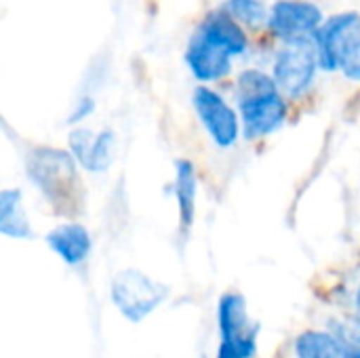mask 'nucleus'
<instances>
[{"instance_id": "dca6fc26", "label": "nucleus", "mask_w": 360, "mask_h": 358, "mask_svg": "<svg viewBox=\"0 0 360 358\" xmlns=\"http://www.w3.org/2000/svg\"><path fill=\"white\" fill-rule=\"evenodd\" d=\"M255 354H257V340H247V342L219 340L215 358H255Z\"/></svg>"}, {"instance_id": "f257e3e1", "label": "nucleus", "mask_w": 360, "mask_h": 358, "mask_svg": "<svg viewBox=\"0 0 360 358\" xmlns=\"http://www.w3.org/2000/svg\"><path fill=\"white\" fill-rule=\"evenodd\" d=\"M249 46L245 27L224 8H215L192 32L184 51V63L200 84L217 82L230 76L234 59L243 57Z\"/></svg>"}, {"instance_id": "f3484780", "label": "nucleus", "mask_w": 360, "mask_h": 358, "mask_svg": "<svg viewBox=\"0 0 360 358\" xmlns=\"http://www.w3.org/2000/svg\"><path fill=\"white\" fill-rule=\"evenodd\" d=\"M95 108H97V101H95V97L93 95H89V93H84V95H80L74 103H72V108H70V114H68V124H72V127H82V122L89 118V116H93V112H95Z\"/></svg>"}, {"instance_id": "423d86ee", "label": "nucleus", "mask_w": 360, "mask_h": 358, "mask_svg": "<svg viewBox=\"0 0 360 358\" xmlns=\"http://www.w3.org/2000/svg\"><path fill=\"white\" fill-rule=\"evenodd\" d=\"M319 70L321 63H319L314 38L283 42L272 63V76L278 89L283 91L285 97L291 99L304 97L314 87Z\"/></svg>"}, {"instance_id": "39448f33", "label": "nucleus", "mask_w": 360, "mask_h": 358, "mask_svg": "<svg viewBox=\"0 0 360 358\" xmlns=\"http://www.w3.org/2000/svg\"><path fill=\"white\" fill-rule=\"evenodd\" d=\"M171 295V287L137 268H124L110 283V300L129 323H143Z\"/></svg>"}, {"instance_id": "a211bd4d", "label": "nucleus", "mask_w": 360, "mask_h": 358, "mask_svg": "<svg viewBox=\"0 0 360 358\" xmlns=\"http://www.w3.org/2000/svg\"><path fill=\"white\" fill-rule=\"evenodd\" d=\"M354 331H356V335H359V340H360V321L354 323Z\"/></svg>"}, {"instance_id": "f8f14e48", "label": "nucleus", "mask_w": 360, "mask_h": 358, "mask_svg": "<svg viewBox=\"0 0 360 358\" xmlns=\"http://www.w3.org/2000/svg\"><path fill=\"white\" fill-rule=\"evenodd\" d=\"M177 213H179V232L186 236L194 226L196 215V196H198V175L196 167L188 158H179L175 162V184H173Z\"/></svg>"}, {"instance_id": "0eeeda50", "label": "nucleus", "mask_w": 360, "mask_h": 358, "mask_svg": "<svg viewBox=\"0 0 360 358\" xmlns=\"http://www.w3.org/2000/svg\"><path fill=\"white\" fill-rule=\"evenodd\" d=\"M192 106L200 127L217 148L230 150L238 143L243 135L240 114L221 93L209 84H198L192 93Z\"/></svg>"}, {"instance_id": "4468645a", "label": "nucleus", "mask_w": 360, "mask_h": 358, "mask_svg": "<svg viewBox=\"0 0 360 358\" xmlns=\"http://www.w3.org/2000/svg\"><path fill=\"white\" fill-rule=\"evenodd\" d=\"M295 358H344V342L335 331L308 329L297 335Z\"/></svg>"}, {"instance_id": "6ab92c4d", "label": "nucleus", "mask_w": 360, "mask_h": 358, "mask_svg": "<svg viewBox=\"0 0 360 358\" xmlns=\"http://www.w3.org/2000/svg\"><path fill=\"white\" fill-rule=\"evenodd\" d=\"M354 80H360V72H359V74H356V78H354Z\"/></svg>"}, {"instance_id": "1a4fd4ad", "label": "nucleus", "mask_w": 360, "mask_h": 358, "mask_svg": "<svg viewBox=\"0 0 360 358\" xmlns=\"http://www.w3.org/2000/svg\"><path fill=\"white\" fill-rule=\"evenodd\" d=\"M68 150L82 171L93 175L105 173L116 158V133L112 129L74 127L68 135Z\"/></svg>"}, {"instance_id": "f03ea898", "label": "nucleus", "mask_w": 360, "mask_h": 358, "mask_svg": "<svg viewBox=\"0 0 360 358\" xmlns=\"http://www.w3.org/2000/svg\"><path fill=\"white\" fill-rule=\"evenodd\" d=\"M234 99L247 139L268 137L287 122V97L278 89L274 76L264 70H243L234 82Z\"/></svg>"}, {"instance_id": "9d476101", "label": "nucleus", "mask_w": 360, "mask_h": 358, "mask_svg": "<svg viewBox=\"0 0 360 358\" xmlns=\"http://www.w3.org/2000/svg\"><path fill=\"white\" fill-rule=\"evenodd\" d=\"M44 243L65 266L72 268L84 264L93 251L91 230L80 222H63L55 226L46 232Z\"/></svg>"}, {"instance_id": "ddd939ff", "label": "nucleus", "mask_w": 360, "mask_h": 358, "mask_svg": "<svg viewBox=\"0 0 360 358\" xmlns=\"http://www.w3.org/2000/svg\"><path fill=\"white\" fill-rule=\"evenodd\" d=\"M0 232L15 241H30L34 234L19 188H4L0 192Z\"/></svg>"}, {"instance_id": "6e6552de", "label": "nucleus", "mask_w": 360, "mask_h": 358, "mask_svg": "<svg viewBox=\"0 0 360 358\" xmlns=\"http://www.w3.org/2000/svg\"><path fill=\"white\" fill-rule=\"evenodd\" d=\"M323 23V8L310 0H276L270 6L268 30L281 42L314 38Z\"/></svg>"}, {"instance_id": "9b49d317", "label": "nucleus", "mask_w": 360, "mask_h": 358, "mask_svg": "<svg viewBox=\"0 0 360 358\" xmlns=\"http://www.w3.org/2000/svg\"><path fill=\"white\" fill-rule=\"evenodd\" d=\"M217 331L219 340L247 342L259 338V327L251 323L247 302L238 291H228L217 302Z\"/></svg>"}, {"instance_id": "7ed1b4c3", "label": "nucleus", "mask_w": 360, "mask_h": 358, "mask_svg": "<svg viewBox=\"0 0 360 358\" xmlns=\"http://www.w3.org/2000/svg\"><path fill=\"white\" fill-rule=\"evenodd\" d=\"M25 175L49 205L70 213L80 196V165L70 150L34 146L25 156Z\"/></svg>"}, {"instance_id": "20e7f679", "label": "nucleus", "mask_w": 360, "mask_h": 358, "mask_svg": "<svg viewBox=\"0 0 360 358\" xmlns=\"http://www.w3.org/2000/svg\"><path fill=\"white\" fill-rule=\"evenodd\" d=\"M321 70L342 72L354 80L360 72V13L344 11L321 25L314 36Z\"/></svg>"}, {"instance_id": "2eb2a0df", "label": "nucleus", "mask_w": 360, "mask_h": 358, "mask_svg": "<svg viewBox=\"0 0 360 358\" xmlns=\"http://www.w3.org/2000/svg\"><path fill=\"white\" fill-rule=\"evenodd\" d=\"M236 23L249 30H259L268 27L270 19V8L266 6L264 0H226L221 6Z\"/></svg>"}]
</instances>
